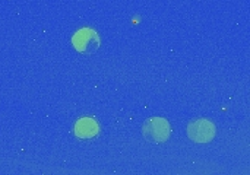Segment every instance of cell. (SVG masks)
<instances>
[{
  "instance_id": "cell-1",
  "label": "cell",
  "mask_w": 250,
  "mask_h": 175,
  "mask_svg": "<svg viewBox=\"0 0 250 175\" xmlns=\"http://www.w3.org/2000/svg\"><path fill=\"white\" fill-rule=\"evenodd\" d=\"M142 133L146 140L161 143L168 139L170 126L166 120H163L160 117H154V118H149L145 121V124L142 127Z\"/></svg>"
},
{
  "instance_id": "cell-2",
  "label": "cell",
  "mask_w": 250,
  "mask_h": 175,
  "mask_svg": "<svg viewBox=\"0 0 250 175\" xmlns=\"http://www.w3.org/2000/svg\"><path fill=\"white\" fill-rule=\"evenodd\" d=\"M188 135L192 140L198 143H207L211 142L215 136V127L208 120H196L189 124Z\"/></svg>"
},
{
  "instance_id": "cell-3",
  "label": "cell",
  "mask_w": 250,
  "mask_h": 175,
  "mask_svg": "<svg viewBox=\"0 0 250 175\" xmlns=\"http://www.w3.org/2000/svg\"><path fill=\"white\" fill-rule=\"evenodd\" d=\"M98 37L92 29H79L73 37V45L81 53H92L98 48Z\"/></svg>"
},
{
  "instance_id": "cell-4",
  "label": "cell",
  "mask_w": 250,
  "mask_h": 175,
  "mask_svg": "<svg viewBox=\"0 0 250 175\" xmlns=\"http://www.w3.org/2000/svg\"><path fill=\"white\" fill-rule=\"evenodd\" d=\"M76 135L79 137H83V139H88V137H92L95 136V133L98 132V126L94 120L91 118H82L78 121L76 124Z\"/></svg>"
}]
</instances>
